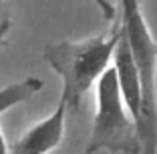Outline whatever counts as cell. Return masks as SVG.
Here are the masks:
<instances>
[{
	"mask_svg": "<svg viewBox=\"0 0 157 154\" xmlns=\"http://www.w3.org/2000/svg\"><path fill=\"white\" fill-rule=\"evenodd\" d=\"M0 154H8V144H6L4 136H2V130H0Z\"/></svg>",
	"mask_w": 157,
	"mask_h": 154,
	"instance_id": "obj_7",
	"label": "cell"
},
{
	"mask_svg": "<svg viewBox=\"0 0 157 154\" xmlns=\"http://www.w3.org/2000/svg\"><path fill=\"white\" fill-rule=\"evenodd\" d=\"M93 2H95V6H99V10H101L103 12V16H105L107 20H113L115 18V6L111 4V2H109V0H93Z\"/></svg>",
	"mask_w": 157,
	"mask_h": 154,
	"instance_id": "obj_5",
	"label": "cell"
},
{
	"mask_svg": "<svg viewBox=\"0 0 157 154\" xmlns=\"http://www.w3.org/2000/svg\"><path fill=\"white\" fill-rule=\"evenodd\" d=\"M119 24L129 44L143 96V118L139 126L141 154H157V42L143 18L139 0H119Z\"/></svg>",
	"mask_w": 157,
	"mask_h": 154,
	"instance_id": "obj_2",
	"label": "cell"
},
{
	"mask_svg": "<svg viewBox=\"0 0 157 154\" xmlns=\"http://www.w3.org/2000/svg\"><path fill=\"white\" fill-rule=\"evenodd\" d=\"M65 114H67V102L60 98L51 116L44 118L42 122L34 124L12 146H8V154H48L63 140Z\"/></svg>",
	"mask_w": 157,
	"mask_h": 154,
	"instance_id": "obj_4",
	"label": "cell"
},
{
	"mask_svg": "<svg viewBox=\"0 0 157 154\" xmlns=\"http://www.w3.org/2000/svg\"><path fill=\"white\" fill-rule=\"evenodd\" d=\"M119 42V24L109 34L87 40H63L44 48V60L63 80L60 98L67 102V110L75 112L81 106L89 88L99 82L111 60Z\"/></svg>",
	"mask_w": 157,
	"mask_h": 154,
	"instance_id": "obj_1",
	"label": "cell"
},
{
	"mask_svg": "<svg viewBox=\"0 0 157 154\" xmlns=\"http://www.w3.org/2000/svg\"><path fill=\"white\" fill-rule=\"evenodd\" d=\"M83 154H95V152H91V150H85V152Z\"/></svg>",
	"mask_w": 157,
	"mask_h": 154,
	"instance_id": "obj_8",
	"label": "cell"
},
{
	"mask_svg": "<svg viewBox=\"0 0 157 154\" xmlns=\"http://www.w3.org/2000/svg\"><path fill=\"white\" fill-rule=\"evenodd\" d=\"M8 28H10L8 20L0 22V46H6V32H8Z\"/></svg>",
	"mask_w": 157,
	"mask_h": 154,
	"instance_id": "obj_6",
	"label": "cell"
},
{
	"mask_svg": "<svg viewBox=\"0 0 157 154\" xmlns=\"http://www.w3.org/2000/svg\"><path fill=\"white\" fill-rule=\"evenodd\" d=\"M87 150L115 154H141L139 130L119 92L115 68H107L97 82V112Z\"/></svg>",
	"mask_w": 157,
	"mask_h": 154,
	"instance_id": "obj_3",
	"label": "cell"
}]
</instances>
